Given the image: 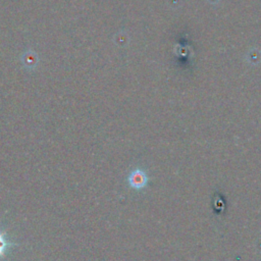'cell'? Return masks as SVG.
Here are the masks:
<instances>
[{
    "instance_id": "6da1fadb",
    "label": "cell",
    "mask_w": 261,
    "mask_h": 261,
    "mask_svg": "<svg viewBox=\"0 0 261 261\" xmlns=\"http://www.w3.org/2000/svg\"><path fill=\"white\" fill-rule=\"evenodd\" d=\"M126 181L130 188L136 190H141L148 185L149 177L145 170L141 168H136L128 173L126 177Z\"/></svg>"
},
{
    "instance_id": "7a4b0ae2",
    "label": "cell",
    "mask_w": 261,
    "mask_h": 261,
    "mask_svg": "<svg viewBox=\"0 0 261 261\" xmlns=\"http://www.w3.org/2000/svg\"><path fill=\"white\" fill-rule=\"evenodd\" d=\"M15 246H18V244L10 242L6 237V233L3 232L2 230H0V260L6 255L7 251L10 248L15 247Z\"/></svg>"
}]
</instances>
